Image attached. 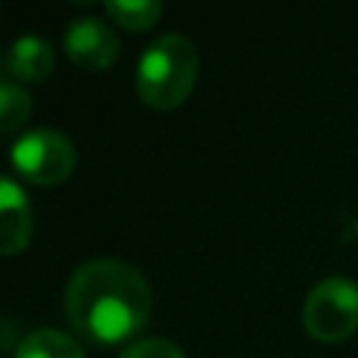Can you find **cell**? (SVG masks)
<instances>
[{
    "mask_svg": "<svg viewBox=\"0 0 358 358\" xmlns=\"http://www.w3.org/2000/svg\"><path fill=\"white\" fill-rule=\"evenodd\" d=\"M151 285L137 266L117 257L81 263L64 288V313L78 336L117 344L140 333L151 316Z\"/></svg>",
    "mask_w": 358,
    "mask_h": 358,
    "instance_id": "6da1fadb",
    "label": "cell"
},
{
    "mask_svg": "<svg viewBox=\"0 0 358 358\" xmlns=\"http://www.w3.org/2000/svg\"><path fill=\"white\" fill-rule=\"evenodd\" d=\"M199 76V50L182 34H162L143 50L137 62V95L151 109H173L179 106Z\"/></svg>",
    "mask_w": 358,
    "mask_h": 358,
    "instance_id": "7a4b0ae2",
    "label": "cell"
},
{
    "mask_svg": "<svg viewBox=\"0 0 358 358\" xmlns=\"http://www.w3.org/2000/svg\"><path fill=\"white\" fill-rule=\"evenodd\" d=\"M305 330L319 341H344L358 327V282L350 277H324L302 305Z\"/></svg>",
    "mask_w": 358,
    "mask_h": 358,
    "instance_id": "3957f363",
    "label": "cell"
},
{
    "mask_svg": "<svg viewBox=\"0 0 358 358\" xmlns=\"http://www.w3.org/2000/svg\"><path fill=\"white\" fill-rule=\"evenodd\" d=\"M14 171L34 185H59L76 165V148L67 134L50 126L22 131L11 145Z\"/></svg>",
    "mask_w": 358,
    "mask_h": 358,
    "instance_id": "277c9868",
    "label": "cell"
},
{
    "mask_svg": "<svg viewBox=\"0 0 358 358\" xmlns=\"http://www.w3.org/2000/svg\"><path fill=\"white\" fill-rule=\"evenodd\" d=\"M62 42H64V53L84 70H106L120 50L112 25L92 14L70 20L62 34Z\"/></svg>",
    "mask_w": 358,
    "mask_h": 358,
    "instance_id": "5b68a950",
    "label": "cell"
},
{
    "mask_svg": "<svg viewBox=\"0 0 358 358\" xmlns=\"http://www.w3.org/2000/svg\"><path fill=\"white\" fill-rule=\"evenodd\" d=\"M31 229H34V218H31L28 196L17 185V179L6 173L0 179V252L14 255L25 249L31 241Z\"/></svg>",
    "mask_w": 358,
    "mask_h": 358,
    "instance_id": "8992f818",
    "label": "cell"
},
{
    "mask_svg": "<svg viewBox=\"0 0 358 358\" xmlns=\"http://www.w3.org/2000/svg\"><path fill=\"white\" fill-rule=\"evenodd\" d=\"M50 70H53V48L48 39L36 34L17 36L3 56V73L17 81H39Z\"/></svg>",
    "mask_w": 358,
    "mask_h": 358,
    "instance_id": "52a82bcc",
    "label": "cell"
},
{
    "mask_svg": "<svg viewBox=\"0 0 358 358\" xmlns=\"http://www.w3.org/2000/svg\"><path fill=\"white\" fill-rule=\"evenodd\" d=\"M14 358H84V347L56 327H39L20 338Z\"/></svg>",
    "mask_w": 358,
    "mask_h": 358,
    "instance_id": "ba28073f",
    "label": "cell"
},
{
    "mask_svg": "<svg viewBox=\"0 0 358 358\" xmlns=\"http://www.w3.org/2000/svg\"><path fill=\"white\" fill-rule=\"evenodd\" d=\"M103 8L117 25H123L129 31H145L162 14L159 0H106Z\"/></svg>",
    "mask_w": 358,
    "mask_h": 358,
    "instance_id": "9c48e42d",
    "label": "cell"
},
{
    "mask_svg": "<svg viewBox=\"0 0 358 358\" xmlns=\"http://www.w3.org/2000/svg\"><path fill=\"white\" fill-rule=\"evenodd\" d=\"M31 115V95L14 81H0V129L14 131Z\"/></svg>",
    "mask_w": 358,
    "mask_h": 358,
    "instance_id": "30bf717a",
    "label": "cell"
},
{
    "mask_svg": "<svg viewBox=\"0 0 358 358\" xmlns=\"http://www.w3.org/2000/svg\"><path fill=\"white\" fill-rule=\"evenodd\" d=\"M120 358H185V352L179 350V344L162 338V336H148V338H137L134 344H129Z\"/></svg>",
    "mask_w": 358,
    "mask_h": 358,
    "instance_id": "8fae6325",
    "label": "cell"
}]
</instances>
